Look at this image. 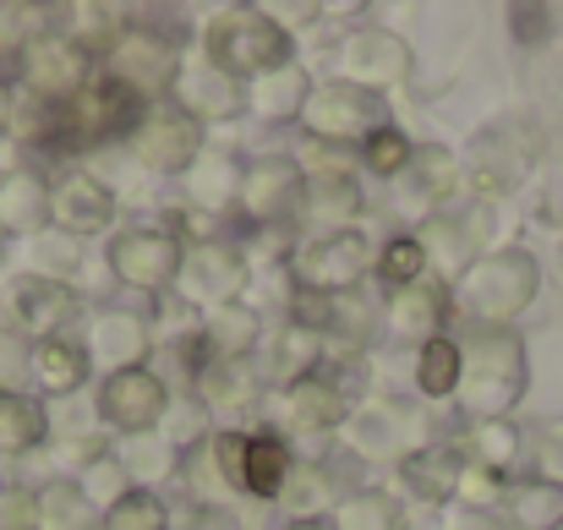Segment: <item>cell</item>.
<instances>
[{
    "label": "cell",
    "instance_id": "6da1fadb",
    "mask_svg": "<svg viewBox=\"0 0 563 530\" xmlns=\"http://www.w3.org/2000/svg\"><path fill=\"white\" fill-rule=\"evenodd\" d=\"M202 55H208L213 71H224L230 82L246 88V82L290 66L296 44H290V33H285L279 16H268L257 5H230V11H219L202 27Z\"/></svg>",
    "mask_w": 563,
    "mask_h": 530
},
{
    "label": "cell",
    "instance_id": "7a4b0ae2",
    "mask_svg": "<svg viewBox=\"0 0 563 530\" xmlns=\"http://www.w3.org/2000/svg\"><path fill=\"white\" fill-rule=\"evenodd\" d=\"M148 115V99H137L126 82H115L110 71H93V82L60 104V121H55V143L49 154H88L99 143H115V137H132L137 121Z\"/></svg>",
    "mask_w": 563,
    "mask_h": 530
},
{
    "label": "cell",
    "instance_id": "3957f363",
    "mask_svg": "<svg viewBox=\"0 0 563 530\" xmlns=\"http://www.w3.org/2000/svg\"><path fill=\"white\" fill-rule=\"evenodd\" d=\"M526 388V351L515 334H476L465 345V377H460V410L482 427L498 421Z\"/></svg>",
    "mask_w": 563,
    "mask_h": 530
},
{
    "label": "cell",
    "instance_id": "277c9868",
    "mask_svg": "<svg viewBox=\"0 0 563 530\" xmlns=\"http://www.w3.org/2000/svg\"><path fill=\"white\" fill-rule=\"evenodd\" d=\"M181 55H187V27H159L148 16H132V33L121 38V49L99 71L126 82L137 99L159 104V99H170V88H176V77L187 66Z\"/></svg>",
    "mask_w": 563,
    "mask_h": 530
},
{
    "label": "cell",
    "instance_id": "5b68a950",
    "mask_svg": "<svg viewBox=\"0 0 563 530\" xmlns=\"http://www.w3.org/2000/svg\"><path fill=\"white\" fill-rule=\"evenodd\" d=\"M373 263H377L373 241L356 224V230L296 241V257L285 268H290L296 296H351V290H362V279L373 274Z\"/></svg>",
    "mask_w": 563,
    "mask_h": 530
},
{
    "label": "cell",
    "instance_id": "8992f818",
    "mask_svg": "<svg viewBox=\"0 0 563 530\" xmlns=\"http://www.w3.org/2000/svg\"><path fill=\"white\" fill-rule=\"evenodd\" d=\"M383 93H367L356 82H312L307 104H301V132L312 143H329V148H362L383 121Z\"/></svg>",
    "mask_w": 563,
    "mask_h": 530
},
{
    "label": "cell",
    "instance_id": "52a82bcc",
    "mask_svg": "<svg viewBox=\"0 0 563 530\" xmlns=\"http://www.w3.org/2000/svg\"><path fill=\"white\" fill-rule=\"evenodd\" d=\"M181 257H187V246H181L170 230H159V224H132V230H121V235L104 246L110 274H115L126 290H143V296L176 290Z\"/></svg>",
    "mask_w": 563,
    "mask_h": 530
},
{
    "label": "cell",
    "instance_id": "ba28073f",
    "mask_svg": "<svg viewBox=\"0 0 563 530\" xmlns=\"http://www.w3.org/2000/svg\"><path fill=\"white\" fill-rule=\"evenodd\" d=\"M16 82H22L27 99L66 104V99H77V93L93 82V60H88L60 27H44V33L27 38L22 66H16Z\"/></svg>",
    "mask_w": 563,
    "mask_h": 530
},
{
    "label": "cell",
    "instance_id": "9c48e42d",
    "mask_svg": "<svg viewBox=\"0 0 563 530\" xmlns=\"http://www.w3.org/2000/svg\"><path fill=\"white\" fill-rule=\"evenodd\" d=\"M531 296H537V263H531L526 252L476 257V263L460 274V301H465L476 318H487V323L515 318Z\"/></svg>",
    "mask_w": 563,
    "mask_h": 530
},
{
    "label": "cell",
    "instance_id": "30bf717a",
    "mask_svg": "<svg viewBox=\"0 0 563 530\" xmlns=\"http://www.w3.org/2000/svg\"><path fill=\"white\" fill-rule=\"evenodd\" d=\"M246 252L241 246H230V241H208V246H187V257H181V274H176V290L170 296H181V307H197L202 318L208 312H224V307H235L241 301V290H246Z\"/></svg>",
    "mask_w": 563,
    "mask_h": 530
},
{
    "label": "cell",
    "instance_id": "8fae6325",
    "mask_svg": "<svg viewBox=\"0 0 563 530\" xmlns=\"http://www.w3.org/2000/svg\"><path fill=\"white\" fill-rule=\"evenodd\" d=\"M235 208H241V219L252 230H279V224L301 219V208H307V176H301V165L285 159V154L252 159Z\"/></svg>",
    "mask_w": 563,
    "mask_h": 530
},
{
    "label": "cell",
    "instance_id": "7c38bea8",
    "mask_svg": "<svg viewBox=\"0 0 563 530\" xmlns=\"http://www.w3.org/2000/svg\"><path fill=\"white\" fill-rule=\"evenodd\" d=\"M170 388L154 366H132V372H115L99 383V421L121 438H137V432H159V421L170 416Z\"/></svg>",
    "mask_w": 563,
    "mask_h": 530
},
{
    "label": "cell",
    "instance_id": "4fadbf2b",
    "mask_svg": "<svg viewBox=\"0 0 563 530\" xmlns=\"http://www.w3.org/2000/svg\"><path fill=\"white\" fill-rule=\"evenodd\" d=\"M132 154H137V165L154 170V176H187L191 159L202 154V121H191L181 104L159 99V104H148V115L137 121Z\"/></svg>",
    "mask_w": 563,
    "mask_h": 530
},
{
    "label": "cell",
    "instance_id": "5bb4252c",
    "mask_svg": "<svg viewBox=\"0 0 563 530\" xmlns=\"http://www.w3.org/2000/svg\"><path fill=\"white\" fill-rule=\"evenodd\" d=\"M334 66H340V82H356L367 93H383V88H394V82L410 77L416 55H410V44L394 27H351L340 38Z\"/></svg>",
    "mask_w": 563,
    "mask_h": 530
},
{
    "label": "cell",
    "instance_id": "9a60e30c",
    "mask_svg": "<svg viewBox=\"0 0 563 530\" xmlns=\"http://www.w3.org/2000/svg\"><path fill=\"white\" fill-rule=\"evenodd\" d=\"M115 224V191L110 180H99L93 170H66L49 180V230L55 235H99Z\"/></svg>",
    "mask_w": 563,
    "mask_h": 530
},
{
    "label": "cell",
    "instance_id": "2e32d148",
    "mask_svg": "<svg viewBox=\"0 0 563 530\" xmlns=\"http://www.w3.org/2000/svg\"><path fill=\"white\" fill-rule=\"evenodd\" d=\"M82 351H88V361H93L104 377H115V372L148 366L154 329H148V318H137V312H126V307H99V312L88 318Z\"/></svg>",
    "mask_w": 563,
    "mask_h": 530
},
{
    "label": "cell",
    "instance_id": "e0dca14e",
    "mask_svg": "<svg viewBox=\"0 0 563 530\" xmlns=\"http://www.w3.org/2000/svg\"><path fill=\"white\" fill-rule=\"evenodd\" d=\"M191 399L208 410V421L235 427L241 416H252L263 405V372L252 361H219V355H208V366L191 377Z\"/></svg>",
    "mask_w": 563,
    "mask_h": 530
},
{
    "label": "cell",
    "instance_id": "ac0fdd59",
    "mask_svg": "<svg viewBox=\"0 0 563 530\" xmlns=\"http://www.w3.org/2000/svg\"><path fill=\"white\" fill-rule=\"evenodd\" d=\"M11 318L27 340H55L77 318V290L71 279H44V274H16L11 285Z\"/></svg>",
    "mask_w": 563,
    "mask_h": 530
},
{
    "label": "cell",
    "instance_id": "d6986e66",
    "mask_svg": "<svg viewBox=\"0 0 563 530\" xmlns=\"http://www.w3.org/2000/svg\"><path fill=\"white\" fill-rule=\"evenodd\" d=\"M383 323L399 345H432L443 340V323H449V290L443 285H405V290H388L383 301Z\"/></svg>",
    "mask_w": 563,
    "mask_h": 530
},
{
    "label": "cell",
    "instance_id": "ffe728a7",
    "mask_svg": "<svg viewBox=\"0 0 563 530\" xmlns=\"http://www.w3.org/2000/svg\"><path fill=\"white\" fill-rule=\"evenodd\" d=\"M394 471H399V487L416 504H449V498H460L465 454L454 443H416V449H405V460Z\"/></svg>",
    "mask_w": 563,
    "mask_h": 530
},
{
    "label": "cell",
    "instance_id": "44dd1931",
    "mask_svg": "<svg viewBox=\"0 0 563 530\" xmlns=\"http://www.w3.org/2000/svg\"><path fill=\"white\" fill-rule=\"evenodd\" d=\"M279 416L301 438H329V432H340L351 421V399L318 372V377H307L296 388H279Z\"/></svg>",
    "mask_w": 563,
    "mask_h": 530
},
{
    "label": "cell",
    "instance_id": "7402d4cb",
    "mask_svg": "<svg viewBox=\"0 0 563 530\" xmlns=\"http://www.w3.org/2000/svg\"><path fill=\"white\" fill-rule=\"evenodd\" d=\"M27 377H33V388H38L44 399H71V394H82V383L93 377V361L82 351V340L55 334V340H33V345H27Z\"/></svg>",
    "mask_w": 563,
    "mask_h": 530
},
{
    "label": "cell",
    "instance_id": "603a6c76",
    "mask_svg": "<svg viewBox=\"0 0 563 530\" xmlns=\"http://www.w3.org/2000/svg\"><path fill=\"white\" fill-rule=\"evenodd\" d=\"M170 104H181L191 121H230V115H241L246 110V88L241 82H230L224 71H213V66H181V77H176V88H170Z\"/></svg>",
    "mask_w": 563,
    "mask_h": 530
},
{
    "label": "cell",
    "instance_id": "cb8c5ba5",
    "mask_svg": "<svg viewBox=\"0 0 563 530\" xmlns=\"http://www.w3.org/2000/svg\"><path fill=\"white\" fill-rule=\"evenodd\" d=\"M454 186V154L449 148H416L410 165L394 180V208L410 219H427Z\"/></svg>",
    "mask_w": 563,
    "mask_h": 530
},
{
    "label": "cell",
    "instance_id": "d4e9b609",
    "mask_svg": "<svg viewBox=\"0 0 563 530\" xmlns=\"http://www.w3.org/2000/svg\"><path fill=\"white\" fill-rule=\"evenodd\" d=\"M241 180H246V165L241 159H230V154H213V148H202L197 159H191V170L181 176V202L187 208H202V213H230L235 202H241Z\"/></svg>",
    "mask_w": 563,
    "mask_h": 530
},
{
    "label": "cell",
    "instance_id": "484cf974",
    "mask_svg": "<svg viewBox=\"0 0 563 530\" xmlns=\"http://www.w3.org/2000/svg\"><path fill=\"white\" fill-rule=\"evenodd\" d=\"M55 22L93 66H104L121 49V38L132 33V11H121V5H60Z\"/></svg>",
    "mask_w": 563,
    "mask_h": 530
},
{
    "label": "cell",
    "instance_id": "4316f807",
    "mask_svg": "<svg viewBox=\"0 0 563 530\" xmlns=\"http://www.w3.org/2000/svg\"><path fill=\"white\" fill-rule=\"evenodd\" d=\"M323 361H329V340L318 329L296 323V318L268 334V383H279V388H296V383L318 377Z\"/></svg>",
    "mask_w": 563,
    "mask_h": 530
},
{
    "label": "cell",
    "instance_id": "83f0119b",
    "mask_svg": "<svg viewBox=\"0 0 563 530\" xmlns=\"http://www.w3.org/2000/svg\"><path fill=\"white\" fill-rule=\"evenodd\" d=\"M0 230L38 241L49 230V180L38 170H5L0 176Z\"/></svg>",
    "mask_w": 563,
    "mask_h": 530
},
{
    "label": "cell",
    "instance_id": "f1b7e54d",
    "mask_svg": "<svg viewBox=\"0 0 563 530\" xmlns=\"http://www.w3.org/2000/svg\"><path fill=\"white\" fill-rule=\"evenodd\" d=\"M290 476H296L290 443H285L279 432H252V438H246V498L274 504V498H285Z\"/></svg>",
    "mask_w": 563,
    "mask_h": 530
},
{
    "label": "cell",
    "instance_id": "f546056e",
    "mask_svg": "<svg viewBox=\"0 0 563 530\" xmlns=\"http://www.w3.org/2000/svg\"><path fill=\"white\" fill-rule=\"evenodd\" d=\"M307 93H312V77L296 71V66H279V71L246 82V115H257V121H268V126H279V121H301Z\"/></svg>",
    "mask_w": 563,
    "mask_h": 530
},
{
    "label": "cell",
    "instance_id": "4dcf8cb0",
    "mask_svg": "<svg viewBox=\"0 0 563 530\" xmlns=\"http://www.w3.org/2000/svg\"><path fill=\"white\" fill-rule=\"evenodd\" d=\"M399 427H410V416H405L399 405H356L351 421H345L356 460H394V465L405 460V449H399Z\"/></svg>",
    "mask_w": 563,
    "mask_h": 530
},
{
    "label": "cell",
    "instance_id": "1f68e13d",
    "mask_svg": "<svg viewBox=\"0 0 563 530\" xmlns=\"http://www.w3.org/2000/svg\"><path fill=\"white\" fill-rule=\"evenodd\" d=\"M257 340H263V312L246 307V301L202 318V345H208V355H219V361H252Z\"/></svg>",
    "mask_w": 563,
    "mask_h": 530
},
{
    "label": "cell",
    "instance_id": "d6a6232c",
    "mask_svg": "<svg viewBox=\"0 0 563 530\" xmlns=\"http://www.w3.org/2000/svg\"><path fill=\"white\" fill-rule=\"evenodd\" d=\"M49 438V410L33 394L0 388V454H33Z\"/></svg>",
    "mask_w": 563,
    "mask_h": 530
},
{
    "label": "cell",
    "instance_id": "836d02e7",
    "mask_svg": "<svg viewBox=\"0 0 563 530\" xmlns=\"http://www.w3.org/2000/svg\"><path fill=\"white\" fill-rule=\"evenodd\" d=\"M121 465H126V476H132V487H148L154 493V482H165V476H176V465L187 460L170 438H165V427L159 432H137V438H121Z\"/></svg>",
    "mask_w": 563,
    "mask_h": 530
},
{
    "label": "cell",
    "instance_id": "e575fe53",
    "mask_svg": "<svg viewBox=\"0 0 563 530\" xmlns=\"http://www.w3.org/2000/svg\"><path fill=\"white\" fill-rule=\"evenodd\" d=\"M334 530H405V509L394 493H377V487H351L334 515H329Z\"/></svg>",
    "mask_w": 563,
    "mask_h": 530
},
{
    "label": "cell",
    "instance_id": "d590c367",
    "mask_svg": "<svg viewBox=\"0 0 563 530\" xmlns=\"http://www.w3.org/2000/svg\"><path fill=\"white\" fill-rule=\"evenodd\" d=\"M301 213L323 224L318 235L356 230V219H362V186L356 180H307V208Z\"/></svg>",
    "mask_w": 563,
    "mask_h": 530
},
{
    "label": "cell",
    "instance_id": "8d00e7d4",
    "mask_svg": "<svg viewBox=\"0 0 563 530\" xmlns=\"http://www.w3.org/2000/svg\"><path fill=\"white\" fill-rule=\"evenodd\" d=\"M460 377H465V345L460 340H432L416 351V388L427 399H454L460 394Z\"/></svg>",
    "mask_w": 563,
    "mask_h": 530
},
{
    "label": "cell",
    "instance_id": "74e56055",
    "mask_svg": "<svg viewBox=\"0 0 563 530\" xmlns=\"http://www.w3.org/2000/svg\"><path fill=\"white\" fill-rule=\"evenodd\" d=\"M93 526V498L82 493V482L55 476L38 487V530H88Z\"/></svg>",
    "mask_w": 563,
    "mask_h": 530
},
{
    "label": "cell",
    "instance_id": "f35d334b",
    "mask_svg": "<svg viewBox=\"0 0 563 530\" xmlns=\"http://www.w3.org/2000/svg\"><path fill=\"white\" fill-rule=\"evenodd\" d=\"M421 268H427V246L421 235H394L377 246L373 274L388 285V290H405V285H421Z\"/></svg>",
    "mask_w": 563,
    "mask_h": 530
},
{
    "label": "cell",
    "instance_id": "ab89813d",
    "mask_svg": "<svg viewBox=\"0 0 563 530\" xmlns=\"http://www.w3.org/2000/svg\"><path fill=\"white\" fill-rule=\"evenodd\" d=\"M82 465H88V471H82V493L93 498V509H115V504L132 493V476H126V465H121L115 449H93Z\"/></svg>",
    "mask_w": 563,
    "mask_h": 530
},
{
    "label": "cell",
    "instance_id": "60d3db41",
    "mask_svg": "<svg viewBox=\"0 0 563 530\" xmlns=\"http://www.w3.org/2000/svg\"><path fill=\"white\" fill-rule=\"evenodd\" d=\"M104 530H170V504L148 487H132L115 509H104Z\"/></svg>",
    "mask_w": 563,
    "mask_h": 530
},
{
    "label": "cell",
    "instance_id": "b9f144b4",
    "mask_svg": "<svg viewBox=\"0 0 563 530\" xmlns=\"http://www.w3.org/2000/svg\"><path fill=\"white\" fill-rule=\"evenodd\" d=\"M356 154H362V165H367L373 176L399 180V170H405V165H410V154H416V143H410V137H405V132L388 121V126H377L373 137L356 148Z\"/></svg>",
    "mask_w": 563,
    "mask_h": 530
},
{
    "label": "cell",
    "instance_id": "7bdbcfd3",
    "mask_svg": "<svg viewBox=\"0 0 563 530\" xmlns=\"http://www.w3.org/2000/svg\"><path fill=\"white\" fill-rule=\"evenodd\" d=\"M246 438L252 432H241V427H213L208 432V454H213L230 493H246Z\"/></svg>",
    "mask_w": 563,
    "mask_h": 530
},
{
    "label": "cell",
    "instance_id": "ee69618b",
    "mask_svg": "<svg viewBox=\"0 0 563 530\" xmlns=\"http://www.w3.org/2000/svg\"><path fill=\"white\" fill-rule=\"evenodd\" d=\"M33 246H38V268L33 274H44V279H66L77 268V257H82L71 235H38Z\"/></svg>",
    "mask_w": 563,
    "mask_h": 530
},
{
    "label": "cell",
    "instance_id": "f6af8a7d",
    "mask_svg": "<svg viewBox=\"0 0 563 530\" xmlns=\"http://www.w3.org/2000/svg\"><path fill=\"white\" fill-rule=\"evenodd\" d=\"M509 454H515V432H509L504 421H482V427H476V465H482V471H504Z\"/></svg>",
    "mask_w": 563,
    "mask_h": 530
},
{
    "label": "cell",
    "instance_id": "bcb514c9",
    "mask_svg": "<svg viewBox=\"0 0 563 530\" xmlns=\"http://www.w3.org/2000/svg\"><path fill=\"white\" fill-rule=\"evenodd\" d=\"M0 530H38V493L0 487Z\"/></svg>",
    "mask_w": 563,
    "mask_h": 530
},
{
    "label": "cell",
    "instance_id": "7dc6e473",
    "mask_svg": "<svg viewBox=\"0 0 563 530\" xmlns=\"http://www.w3.org/2000/svg\"><path fill=\"white\" fill-rule=\"evenodd\" d=\"M22 22V11H0V82H11L16 77V66H22V49H27V27H16Z\"/></svg>",
    "mask_w": 563,
    "mask_h": 530
},
{
    "label": "cell",
    "instance_id": "c3c4849f",
    "mask_svg": "<svg viewBox=\"0 0 563 530\" xmlns=\"http://www.w3.org/2000/svg\"><path fill=\"white\" fill-rule=\"evenodd\" d=\"M515 509H520V520H531V526H563V509H559V493H548V487H526V493H515Z\"/></svg>",
    "mask_w": 563,
    "mask_h": 530
},
{
    "label": "cell",
    "instance_id": "681fc988",
    "mask_svg": "<svg viewBox=\"0 0 563 530\" xmlns=\"http://www.w3.org/2000/svg\"><path fill=\"white\" fill-rule=\"evenodd\" d=\"M509 22H515L520 44H548V33H553V11L548 5H509Z\"/></svg>",
    "mask_w": 563,
    "mask_h": 530
},
{
    "label": "cell",
    "instance_id": "f907efd6",
    "mask_svg": "<svg viewBox=\"0 0 563 530\" xmlns=\"http://www.w3.org/2000/svg\"><path fill=\"white\" fill-rule=\"evenodd\" d=\"M16 132V93H11V82H0V137H11Z\"/></svg>",
    "mask_w": 563,
    "mask_h": 530
},
{
    "label": "cell",
    "instance_id": "816d5d0a",
    "mask_svg": "<svg viewBox=\"0 0 563 530\" xmlns=\"http://www.w3.org/2000/svg\"><path fill=\"white\" fill-rule=\"evenodd\" d=\"M548 465H559V471H563V427L548 438Z\"/></svg>",
    "mask_w": 563,
    "mask_h": 530
},
{
    "label": "cell",
    "instance_id": "f5cc1de1",
    "mask_svg": "<svg viewBox=\"0 0 563 530\" xmlns=\"http://www.w3.org/2000/svg\"><path fill=\"white\" fill-rule=\"evenodd\" d=\"M279 530H334L329 520H290V526H279Z\"/></svg>",
    "mask_w": 563,
    "mask_h": 530
},
{
    "label": "cell",
    "instance_id": "db71d44e",
    "mask_svg": "<svg viewBox=\"0 0 563 530\" xmlns=\"http://www.w3.org/2000/svg\"><path fill=\"white\" fill-rule=\"evenodd\" d=\"M559 530H563V526H559Z\"/></svg>",
    "mask_w": 563,
    "mask_h": 530
}]
</instances>
